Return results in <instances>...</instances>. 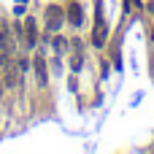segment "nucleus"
<instances>
[{"mask_svg": "<svg viewBox=\"0 0 154 154\" xmlns=\"http://www.w3.org/2000/svg\"><path fill=\"white\" fill-rule=\"evenodd\" d=\"M84 68V51H81V41L73 38V51H70V70L79 73Z\"/></svg>", "mask_w": 154, "mask_h": 154, "instance_id": "6", "label": "nucleus"}, {"mask_svg": "<svg viewBox=\"0 0 154 154\" xmlns=\"http://www.w3.org/2000/svg\"><path fill=\"white\" fill-rule=\"evenodd\" d=\"M65 22H68L70 27H81V24H84V8H81L79 0H70V3H68V8H65Z\"/></svg>", "mask_w": 154, "mask_h": 154, "instance_id": "4", "label": "nucleus"}, {"mask_svg": "<svg viewBox=\"0 0 154 154\" xmlns=\"http://www.w3.org/2000/svg\"><path fill=\"white\" fill-rule=\"evenodd\" d=\"M3 95H5V87H3V81H0V97H3Z\"/></svg>", "mask_w": 154, "mask_h": 154, "instance_id": "10", "label": "nucleus"}, {"mask_svg": "<svg viewBox=\"0 0 154 154\" xmlns=\"http://www.w3.org/2000/svg\"><path fill=\"white\" fill-rule=\"evenodd\" d=\"M16 68H19V73L24 76V73H27V70L32 68V60H30L27 54H19V57H16Z\"/></svg>", "mask_w": 154, "mask_h": 154, "instance_id": "7", "label": "nucleus"}, {"mask_svg": "<svg viewBox=\"0 0 154 154\" xmlns=\"http://www.w3.org/2000/svg\"><path fill=\"white\" fill-rule=\"evenodd\" d=\"M14 14H16V16L27 14V0H16V5H14Z\"/></svg>", "mask_w": 154, "mask_h": 154, "instance_id": "9", "label": "nucleus"}, {"mask_svg": "<svg viewBox=\"0 0 154 154\" xmlns=\"http://www.w3.org/2000/svg\"><path fill=\"white\" fill-rule=\"evenodd\" d=\"M22 43H24L27 51L35 49V43H38V22H35L32 16L24 19V27H22Z\"/></svg>", "mask_w": 154, "mask_h": 154, "instance_id": "3", "label": "nucleus"}, {"mask_svg": "<svg viewBox=\"0 0 154 154\" xmlns=\"http://www.w3.org/2000/svg\"><path fill=\"white\" fill-rule=\"evenodd\" d=\"M32 73H35L38 87H46V84H49V65H46L43 54H35V57H32Z\"/></svg>", "mask_w": 154, "mask_h": 154, "instance_id": "5", "label": "nucleus"}, {"mask_svg": "<svg viewBox=\"0 0 154 154\" xmlns=\"http://www.w3.org/2000/svg\"><path fill=\"white\" fill-rule=\"evenodd\" d=\"M62 49H68V38L54 35V54H62Z\"/></svg>", "mask_w": 154, "mask_h": 154, "instance_id": "8", "label": "nucleus"}, {"mask_svg": "<svg viewBox=\"0 0 154 154\" xmlns=\"http://www.w3.org/2000/svg\"><path fill=\"white\" fill-rule=\"evenodd\" d=\"M108 41V24L103 16V0H95V27H92V46L103 49Z\"/></svg>", "mask_w": 154, "mask_h": 154, "instance_id": "1", "label": "nucleus"}, {"mask_svg": "<svg viewBox=\"0 0 154 154\" xmlns=\"http://www.w3.org/2000/svg\"><path fill=\"white\" fill-rule=\"evenodd\" d=\"M65 24V8L62 5H49L46 8V32H57L60 27Z\"/></svg>", "mask_w": 154, "mask_h": 154, "instance_id": "2", "label": "nucleus"}]
</instances>
